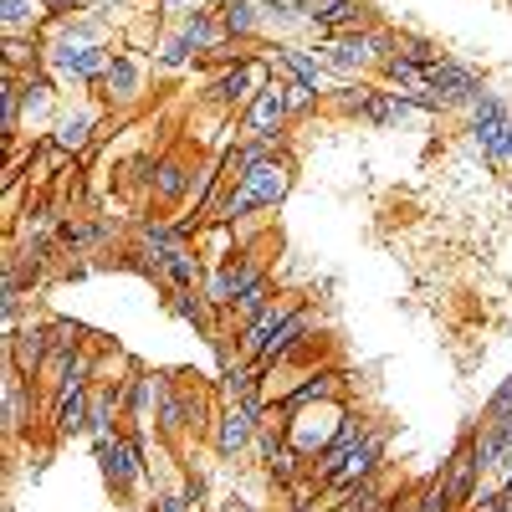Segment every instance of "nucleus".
<instances>
[{"label":"nucleus","instance_id":"obj_32","mask_svg":"<svg viewBox=\"0 0 512 512\" xmlns=\"http://www.w3.org/2000/svg\"><path fill=\"white\" fill-rule=\"evenodd\" d=\"M21 103H26V93L11 82V88H6V113H0V128H6V134H16V113H21Z\"/></svg>","mask_w":512,"mask_h":512},{"label":"nucleus","instance_id":"obj_31","mask_svg":"<svg viewBox=\"0 0 512 512\" xmlns=\"http://www.w3.org/2000/svg\"><path fill=\"white\" fill-rule=\"evenodd\" d=\"M108 415H113V395H108V400H93V415H88V431H93L98 441H113V425H108Z\"/></svg>","mask_w":512,"mask_h":512},{"label":"nucleus","instance_id":"obj_36","mask_svg":"<svg viewBox=\"0 0 512 512\" xmlns=\"http://www.w3.org/2000/svg\"><path fill=\"white\" fill-rule=\"evenodd\" d=\"M338 93H344V98H338V108H344V113H364V103L374 98L369 88H338Z\"/></svg>","mask_w":512,"mask_h":512},{"label":"nucleus","instance_id":"obj_29","mask_svg":"<svg viewBox=\"0 0 512 512\" xmlns=\"http://www.w3.org/2000/svg\"><path fill=\"white\" fill-rule=\"evenodd\" d=\"M185 420H190V405H185L180 395H169V390H159V425H164V431H180Z\"/></svg>","mask_w":512,"mask_h":512},{"label":"nucleus","instance_id":"obj_6","mask_svg":"<svg viewBox=\"0 0 512 512\" xmlns=\"http://www.w3.org/2000/svg\"><path fill=\"white\" fill-rule=\"evenodd\" d=\"M308 333H313V318H308L303 308H292V313L282 318V328L267 338V349L256 354V364H282L287 354H297V349L308 344Z\"/></svg>","mask_w":512,"mask_h":512},{"label":"nucleus","instance_id":"obj_28","mask_svg":"<svg viewBox=\"0 0 512 512\" xmlns=\"http://www.w3.org/2000/svg\"><path fill=\"white\" fill-rule=\"evenodd\" d=\"M41 21V0H6V31L16 36L21 26H36Z\"/></svg>","mask_w":512,"mask_h":512},{"label":"nucleus","instance_id":"obj_7","mask_svg":"<svg viewBox=\"0 0 512 512\" xmlns=\"http://www.w3.org/2000/svg\"><path fill=\"white\" fill-rule=\"evenodd\" d=\"M507 123H512V113H507V103H502V98H492V93H487V98L472 108V139L487 149V159H497Z\"/></svg>","mask_w":512,"mask_h":512},{"label":"nucleus","instance_id":"obj_25","mask_svg":"<svg viewBox=\"0 0 512 512\" xmlns=\"http://www.w3.org/2000/svg\"><path fill=\"white\" fill-rule=\"evenodd\" d=\"M185 190H190V169H185V164H175V159L159 164V175H154V195H164V200H180Z\"/></svg>","mask_w":512,"mask_h":512},{"label":"nucleus","instance_id":"obj_14","mask_svg":"<svg viewBox=\"0 0 512 512\" xmlns=\"http://www.w3.org/2000/svg\"><path fill=\"white\" fill-rule=\"evenodd\" d=\"M180 36L190 41V52H226V26H221V16H210V11H190Z\"/></svg>","mask_w":512,"mask_h":512},{"label":"nucleus","instance_id":"obj_37","mask_svg":"<svg viewBox=\"0 0 512 512\" xmlns=\"http://www.w3.org/2000/svg\"><path fill=\"white\" fill-rule=\"evenodd\" d=\"M175 313H180V318H190V323H205V308L195 303L190 292H180V297H175Z\"/></svg>","mask_w":512,"mask_h":512},{"label":"nucleus","instance_id":"obj_20","mask_svg":"<svg viewBox=\"0 0 512 512\" xmlns=\"http://www.w3.org/2000/svg\"><path fill=\"white\" fill-rule=\"evenodd\" d=\"M410 113H415V103H410L405 93H374L359 118H369V123H405Z\"/></svg>","mask_w":512,"mask_h":512},{"label":"nucleus","instance_id":"obj_3","mask_svg":"<svg viewBox=\"0 0 512 512\" xmlns=\"http://www.w3.org/2000/svg\"><path fill=\"white\" fill-rule=\"evenodd\" d=\"M98 461H103L108 487H134V482L144 477V456H139V441H134V436L98 441Z\"/></svg>","mask_w":512,"mask_h":512},{"label":"nucleus","instance_id":"obj_30","mask_svg":"<svg viewBox=\"0 0 512 512\" xmlns=\"http://www.w3.org/2000/svg\"><path fill=\"white\" fill-rule=\"evenodd\" d=\"M420 512H456V497H451L446 477H436L431 487H425V497H420Z\"/></svg>","mask_w":512,"mask_h":512},{"label":"nucleus","instance_id":"obj_16","mask_svg":"<svg viewBox=\"0 0 512 512\" xmlns=\"http://www.w3.org/2000/svg\"><path fill=\"white\" fill-rule=\"evenodd\" d=\"M88 415H93V400L88 390H62L57 395V436H77V431H88Z\"/></svg>","mask_w":512,"mask_h":512},{"label":"nucleus","instance_id":"obj_10","mask_svg":"<svg viewBox=\"0 0 512 512\" xmlns=\"http://www.w3.org/2000/svg\"><path fill=\"white\" fill-rule=\"evenodd\" d=\"M292 108H287V88H267V93H256V103H251V118H246V134L251 139H277V128H282V118H287Z\"/></svg>","mask_w":512,"mask_h":512},{"label":"nucleus","instance_id":"obj_43","mask_svg":"<svg viewBox=\"0 0 512 512\" xmlns=\"http://www.w3.org/2000/svg\"><path fill=\"white\" fill-rule=\"evenodd\" d=\"M41 6H47V0H41Z\"/></svg>","mask_w":512,"mask_h":512},{"label":"nucleus","instance_id":"obj_12","mask_svg":"<svg viewBox=\"0 0 512 512\" xmlns=\"http://www.w3.org/2000/svg\"><path fill=\"white\" fill-rule=\"evenodd\" d=\"M256 431H262V420H256L251 410H241V405H231L226 420H221V431H216V451L221 456H241L256 441Z\"/></svg>","mask_w":512,"mask_h":512},{"label":"nucleus","instance_id":"obj_24","mask_svg":"<svg viewBox=\"0 0 512 512\" xmlns=\"http://www.w3.org/2000/svg\"><path fill=\"white\" fill-rule=\"evenodd\" d=\"M21 425H26V374L11 369V379H6V431L16 436Z\"/></svg>","mask_w":512,"mask_h":512},{"label":"nucleus","instance_id":"obj_22","mask_svg":"<svg viewBox=\"0 0 512 512\" xmlns=\"http://www.w3.org/2000/svg\"><path fill=\"white\" fill-rule=\"evenodd\" d=\"M328 395H338V374H318V379H308V384H297V390L282 400V410H303V405L328 400Z\"/></svg>","mask_w":512,"mask_h":512},{"label":"nucleus","instance_id":"obj_27","mask_svg":"<svg viewBox=\"0 0 512 512\" xmlns=\"http://www.w3.org/2000/svg\"><path fill=\"white\" fill-rule=\"evenodd\" d=\"M349 512H390V502H384V492L374 482H359V487H349Z\"/></svg>","mask_w":512,"mask_h":512},{"label":"nucleus","instance_id":"obj_13","mask_svg":"<svg viewBox=\"0 0 512 512\" xmlns=\"http://www.w3.org/2000/svg\"><path fill=\"white\" fill-rule=\"evenodd\" d=\"M52 67H57L62 77H103V72H108V52L82 47V41H67V47L52 52Z\"/></svg>","mask_w":512,"mask_h":512},{"label":"nucleus","instance_id":"obj_19","mask_svg":"<svg viewBox=\"0 0 512 512\" xmlns=\"http://www.w3.org/2000/svg\"><path fill=\"white\" fill-rule=\"evenodd\" d=\"M221 26H226V36H251L256 26H262V0H226Z\"/></svg>","mask_w":512,"mask_h":512},{"label":"nucleus","instance_id":"obj_41","mask_svg":"<svg viewBox=\"0 0 512 512\" xmlns=\"http://www.w3.org/2000/svg\"><path fill=\"white\" fill-rule=\"evenodd\" d=\"M164 6H169V11H175V6H200V0H164Z\"/></svg>","mask_w":512,"mask_h":512},{"label":"nucleus","instance_id":"obj_38","mask_svg":"<svg viewBox=\"0 0 512 512\" xmlns=\"http://www.w3.org/2000/svg\"><path fill=\"white\" fill-rule=\"evenodd\" d=\"M159 512H200L195 497H159Z\"/></svg>","mask_w":512,"mask_h":512},{"label":"nucleus","instance_id":"obj_2","mask_svg":"<svg viewBox=\"0 0 512 512\" xmlns=\"http://www.w3.org/2000/svg\"><path fill=\"white\" fill-rule=\"evenodd\" d=\"M425 77H431V88L441 93V103L446 108H477L487 93H482V82H477V72L472 67H461V62H431L425 67Z\"/></svg>","mask_w":512,"mask_h":512},{"label":"nucleus","instance_id":"obj_23","mask_svg":"<svg viewBox=\"0 0 512 512\" xmlns=\"http://www.w3.org/2000/svg\"><path fill=\"white\" fill-rule=\"evenodd\" d=\"M88 134H93V113H72V118L57 123V149L62 154H77L82 144H88Z\"/></svg>","mask_w":512,"mask_h":512},{"label":"nucleus","instance_id":"obj_44","mask_svg":"<svg viewBox=\"0 0 512 512\" xmlns=\"http://www.w3.org/2000/svg\"><path fill=\"white\" fill-rule=\"evenodd\" d=\"M221 6H226V0H221Z\"/></svg>","mask_w":512,"mask_h":512},{"label":"nucleus","instance_id":"obj_17","mask_svg":"<svg viewBox=\"0 0 512 512\" xmlns=\"http://www.w3.org/2000/svg\"><path fill=\"white\" fill-rule=\"evenodd\" d=\"M359 441H364V425H359V420H344V431L333 436V446H328V451H323V461H318V477H323V482H333V477H338V466L349 461V451H354Z\"/></svg>","mask_w":512,"mask_h":512},{"label":"nucleus","instance_id":"obj_21","mask_svg":"<svg viewBox=\"0 0 512 512\" xmlns=\"http://www.w3.org/2000/svg\"><path fill=\"white\" fill-rule=\"evenodd\" d=\"M226 395H231V405H241V410H251L256 420H262V395H256V374L251 369H231L226 374Z\"/></svg>","mask_w":512,"mask_h":512},{"label":"nucleus","instance_id":"obj_11","mask_svg":"<svg viewBox=\"0 0 512 512\" xmlns=\"http://www.w3.org/2000/svg\"><path fill=\"white\" fill-rule=\"evenodd\" d=\"M446 487H451V497L456 502H472V492H477V477H482V461H477V446L472 441H461L456 446V456L446 461Z\"/></svg>","mask_w":512,"mask_h":512},{"label":"nucleus","instance_id":"obj_35","mask_svg":"<svg viewBox=\"0 0 512 512\" xmlns=\"http://www.w3.org/2000/svg\"><path fill=\"white\" fill-rule=\"evenodd\" d=\"M267 466H272V477H277V482H287V477H292V466H297V451H292V446H282Z\"/></svg>","mask_w":512,"mask_h":512},{"label":"nucleus","instance_id":"obj_4","mask_svg":"<svg viewBox=\"0 0 512 512\" xmlns=\"http://www.w3.org/2000/svg\"><path fill=\"white\" fill-rule=\"evenodd\" d=\"M251 287H262V262H256V256H236V262H226L216 272V282H210V303L231 308V303H241Z\"/></svg>","mask_w":512,"mask_h":512},{"label":"nucleus","instance_id":"obj_26","mask_svg":"<svg viewBox=\"0 0 512 512\" xmlns=\"http://www.w3.org/2000/svg\"><path fill=\"white\" fill-rule=\"evenodd\" d=\"M88 374H93V354L77 349V354L62 364V374H57V395H62V390H88Z\"/></svg>","mask_w":512,"mask_h":512},{"label":"nucleus","instance_id":"obj_5","mask_svg":"<svg viewBox=\"0 0 512 512\" xmlns=\"http://www.w3.org/2000/svg\"><path fill=\"white\" fill-rule=\"evenodd\" d=\"M379 456H384V431H364V441H359V446L349 451V461L338 466V477H333L328 487L349 492V487L369 482V477H374V466H379Z\"/></svg>","mask_w":512,"mask_h":512},{"label":"nucleus","instance_id":"obj_15","mask_svg":"<svg viewBox=\"0 0 512 512\" xmlns=\"http://www.w3.org/2000/svg\"><path fill=\"white\" fill-rule=\"evenodd\" d=\"M287 313H292L287 303H267L262 313H251V323H246V333H241V349H246V354L256 359V354L267 349V338H272V333L282 328V318H287Z\"/></svg>","mask_w":512,"mask_h":512},{"label":"nucleus","instance_id":"obj_40","mask_svg":"<svg viewBox=\"0 0 512 512\" xmlns=\"http://www.w3.org/2000/svg\"><path fill=\"white\" fill-rule=\"evenodd\" d=\"M226 512H251V502H236V497H231V507H226Z\"/></svg>","mask_w":512,"mask_h":512},{"label":"nucleus","instance_id":"obj_33","mask_svg":"<svg viewBox=\"0 0 512 512\" xmlns=\"http://www.w3.org/2000/svg\"><path fill=\"white\" fill-rule=\"evenodd\" d=\"M185 57H190V41H185V36L164 41V52H159V62H164V67H185Z\"/></svg>","mask_w":512,"mask_h":512},{"label":"nucleus","instance_id":"obj_42","mask_svg":"<svg viewBox=\"0 0 512 512\" xmlns=\"http://www.w3.org/2000/svg\"><path fill=\"white\" fill-rule=\"evenodd\" d=\"M292 512H313V507H308V502H303V497H297V502H292Z\"/></svg>","mask_w":512,"mask_h":512},{"label":"nucleus","instance_id":"obj_39","mask_svg":"<svg viewBox=\"0 0 512 512\" xmlns=\"http://www.w3.org/2000/svg\"><path fill=\"white\" fill-rule=\"evenodd\" d=\"M502 164H512V123H507V134H502V149H497Z\"/></svg>","mask_w":512,"mask_h":512},{"label":"nucleus","instance_id":"obj_18","mask_svg":"<svg viewBox=\"0 0 512 512\" xmlns=\"http://www.w3.org/2000/svg\"><path fill=\"white\" fill-rule=\"evenodd\" d=\"M103 93L113 103H128L139 93V67L128 62V57H108V72H103Z\"/></svg>","mask_w":512,"mask_h":512},{"label":"nucleus","instance_id":"obj_34","mask_svg":"<svg viewBox=\"0 0 512 512\" xmlns=\"http://www.w3.org/2000/svg\"><path fill=\"white\" fill-rule=\"evenodd\" d=\"M47 113V82H26V118Z\"/></svg>","mask_w":512,"mask_h":512},{"label":"nucleus","instance_id":"obj_8","mask_svg":"<svg viewBox=\"0 0 512 512\" xmlns=\"http://www.w3.org/2000/svg\"><path fill=\"white\" fill-rule=\"evenodd\" d=\"M251 93H267V67L262 62H236L221 82H216V103H226V108H236V103H246Z\"/></svg>","mask_w":512,"mask_h":512},{"label":"nucleus","instance_id":"obj_9","mask_svg":"<svg viewBox=\"0 0 512 512\" xmlns=\"http://www.w3.org/2000/svg\"><path fill=\"white\" fill-rule=\"evenodd\" d=\"M47 359H52V328H26V333L11 338V369L16 374L36 379L41 369H47Z\"/></svg>","mask_w":512,"mask_h":512},{"label":"nucleus","instance_id":"obj_1","mask_svg":"<svg viewBox=\"0 0 512 512\" xmlns=\"http://www.w3.org/2000/svg\"><path fill=\"white\" fill-rule=\"evenodd\" d=\"M287 185H292V175H287L282 159L251 164V169H241L236 190L221 200V216H226V221H241V216H251V210H262V205H277V200L287 195Z\"/></svg>","mask_w":512,"mask_h":512}]
</instances>
